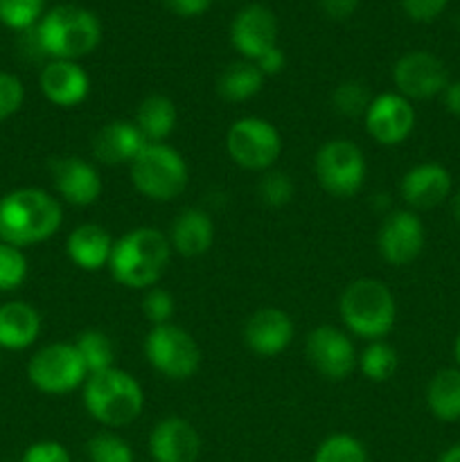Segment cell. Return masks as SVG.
I'll use <instances>...</instances> for the list:
<instances>
[{
	"label": "cell",
	"instance_id": "obj_41",
	"mask_svg": "<svg viewBox=\"0 0 460 462\" xmlns=\"http://www.w3.org/2000/svg\"><path fill=\"white\" fill-rule=\"evenodd\" d=\"M253 63H255V66L260 68L262 75L271 77V75H278V72L282 70L284 63H287V57H284L282 50H280L278 45H275V48H271L269 52L262 54V57L257 59V61H253Z\"/></svg>",
	"mask_w": 460,
	"mask_h": 462
},
{
	"label": "cell",
	"instance_id": "obj_37",
	"mask_svg": "<svg viewBox=\"0 0 460 462\" xmlns=\"http://www.w3.org/2000/svg\"><path fill=\"white\" fill-rule=\"evenodd\" d=\"M23 102H25V88L23 81L12 72L0 70V122L9 120L21 111Z\"/></svg>",
	"mask_w": 460,
	"mask_h": 462
},
{
	"label": "cell",
	"instance_id": "obj_42",
	"mask_svg": "<svg viewBox=\"0 0 460 462\" xmlns=\"http://www.w3.org/2000/svg\"><path fill=\"white\" fill-rule=\"evenodd\" d=\"M361 0H320L323 5V12L327 14L329 18H336V21H343V18L352 16L359 7Z\"/></svg>",
	"mask_w": 460,
	"mask_h": 462
},
{
	"label": "cell",
	"instance_id": "obj_9",
	"mask_svg": "<svg viewBox=\"0 0 460 462\" xmlns=\"http://www.w3.org/2000/svg\"><path fill=\"white\" fill-rule=\"evenodd\" d=\"M225 152L248 171H269L282 153V135L264 117H239L225 134Z\"/></svg>",
	"mask_w": 460,
	"mask_h": 462
},
{
	"label": "cell",
	"instance_id": "obj_16",
	"mask_svg": "<svg viewBox=\"0 0 460 462\" xmlns=\"http://www.w3.org/2000/svg\"><path fill=\"white\" fill-rule=\"evenodd\" d=\"M291 316L278 307H262L244 323V343L260 356H278L293 341Z\"/></svg>",
	"mask_w": 460,
	"mask_h": 462
},
{
	"label": "cell",
	"instance_id": "obj_17",
	"mask_svg": "<svg viewBox=\"0 0 460 462\" xmlns=\"http://www.w3.org/2000/svg\"><path fill=\"white\" fill-rule=\"evenodd\" d=\"M52 179L59 197L77 208L93 206L102 197V176L79 156L54 158Z\"/></svg>",
	"mask_w": 460,
	"mask_h": 462
},
{
	"label": "cell",
	"instance_id": "obj_23",
	"mask_svg": "<svg viewBox=\"0 0 460 462\" xmlns=\"http://www.w3.org/2000/svg\"><path fill=\"white\" fill-rule=\"evenodd\" d=\"M41 334V314L25 300L0 305V347L9 352L27 350Z\"/></svg>",
	"mask_w": 460,
	"mask_h": 462
},
{
	"label": "cell",
	"instance_id": "obj_3",
	"mask_svg": "<svg viewBox=\"0 0 460 462\" xmlns=\"http://www.w3.org/2000/svg\"><path fill=\"white\" fill-rule=\"evenodd\" d=\"M36 45L50 59L77 61L88 57L102 41V23L77 5H57L36 25Z\"/></svg>",
	"mask_w": 460,
	"mask_h": 462
},
{
	"label": "cell",
	"instance_id": "obj_30",
	"mask_svg": "<svg viewBox=\"0 0 460 462\" xmlns=\"http://www.w3.org/2000/svg\"><path fill=\"white\" fill-rule=\"evenodd\" d=\"M311 462H368V451L359 438L350 433H334L320 442Z\"/></svg>",
	"mask_w": 460,
	"mask_h": 462
},
{
	"label": "cell",
	"instance_id": "obj_11",
	"mask_svg": "<svg viewBox=\"0 0 460 462\" xmlns=\"http://www.w3.org/2000/svg\"><path fill=\"white\" fill-rule=\"evenodd\" d=\"M307 359L320 377L329 382H345L356 368L359 356L352 338L334 325L314 328L307 337Z\"/></svg>",
	"mask_w": 460,
	"mask_h": 462
},
{
	"label": "cell",
	"instance_id": "obj_8",
	"mask_svg": "<svg viewBox=\"0 0 460 462\" xmlns=\"http://www.w3.org/2000/svg\"><path fill=\"white\" fill-rule=\"evenodd\" d=\"M318 185L336 199H350L365 183V156L356 143L347 138L327 140L314 156Z\"/></svg>",
	"mask_w": 460,
	"mask_h": 462
},
{
	"label": "cell",
	"instance_id": "obj_44",
	"mask_svg": "<svg viewBox=\"0 0 460 462\" xmlns=\"http://www.w3.org/2000/svg\"><path fill=\"white\" fill-rule=\"evenodd\" d=\"M437 462H460V445L449 447V449L440 456V460Z\"/></svg>",
	"mask_w": 460,
	"mask_h": 462
},
{
	"label": "cell",
	"instance_id": "obj_21",
	"mask_svg": "<svg viewBox=\"0 0 460 462\" xmlns=\"http://www.w3.org/2000/svg\"><path fill=\"white\" fill-rule=\"evenodd\" d=\"M147 140L133 120H113L104 125L93 138V156L104 165H131Z\"/></svg>",
	"mask_w": 460,
	"mask_h": 462
},
{
	"label": "cell",
	"instance_id": "obj_15",
	"mask_svg": "<svg viewBox=\"0 0 460 462\" xmlns=\"http://www.w3.org/2000/svg\"><path fill=\"white\" fill-rule=\"evenodd\" d=\"M230 41L246 61H257L278 45V18L264 5H248L230 25Z\"/></svg>",
	"mask_w": 460,
	"mask_h": 462
},
{
	"label": "cell",
	"instance_id": "obj_2",
	"mask_svg": "<svg viewBox=\"0 0 460 462\" xmlns=\"http://www.w3.org/2000/svg\"><path fill=\"white\" fill-rule=\"evenodd\" d=\"M171 244L162 230L140 226L113 242L108 271L126 289H152L165 275L171 260Z\"/></svg>",
	"mask_w": 460,
	"mask_h": 462
},
{
	"label": "cell",
	"instance_id": "obj_4",
	"mask_svg": "<svg viewBox=\"0 0 460 462\" xmlns=\"http://www.w3.org/2000/svg\"><path fill=\"white\" fill-rule=\"evenodd\" d=\"M84 406L102 427L120 429L140 418L144 409L143 386L133 374L108 368L88 374L84 382Z\"/></svg>",
	"mask_w": 460,
	"mask_h": 462
},
{
	"label": "cell",
	"instance_id": "obj_13",
	"mask_svg": "<svg viewBox=\"0 0 460 462\" xmlns=\"http://www.w3.org/2000/svg\"><path fill=\"white\" fill-rule=\"evenodd\" d=\"M365 131L374 143L383 147H397L406 143L415 129V108L410 99L400 93H382L373 97L363 116Z\"/></svg>",
	"mask_w": 460,
	"mask_h": 462
},
{
	"label": "cell",
	"instance_id": "obj_24",
	"mask_svg": "<svg viewBox=\"0 0 460 462\" xmlns=\"http://www.w3.org/2000/svg\"><path fill=\"white\" fill-rule=\"evenodd\" d=\"M115 239L97 224H81L68 235L66 253L75 266L84 271H99L108 266Z\"/></svg>",
	"mask_w": 460,
	"mask_h": 462
},
{
	"label": "cell",
	"instance_id": "obj_43",
	"mask_svg": "<svg viewBox=\"0 0 460 462\" xmlns=\"http://www.w3.org/2000/svg\"><path fill=\"white\" fill-rule=\"evenodd\" d=\"M442 102L451 116L460 117V81H449V86L442 90Z\"/></svg>",
	"mask_w": 460,
	"mask_h": 462
},
{
	"label": "cell",
	"instance_id": "obj_12",
	"mask_svg": "<svg viewBox=\"0 0 460 462\" xmlns=\"http://www.w3.org/2000/svg\"><path fill=\"white\" fill-rule=\"evenodd\" d=\"M397 93L406 99H428L449 86V70L440 57L427 50H413L397 59L392 68Z\"/></svg>",
	"mask_w": 460,
	"mask_h": 462
},
{
	"label": "cell",
	"instance_id": "obj_34",
	"mask_svg": "<svg viewBox=\"0 0 460 462\" xmlns=\"http://www.w3.org/2000/svg\"><path fill=\"white\" fill-rule=\"evenodd\" d=\"M27 269L23 248L0 242V291H16L27 280Z\"/></svg>",
	"mask_w": 460,
	"mask_h": 462
},
{
	"label": "cell",
	"instance_id": "obj_18",
	"mask_svg": "<svg viewBox=\"0 0 460 462\" xmlns=\"http://www.w3.org/2000/svg\"><path fill=\"white\" fill-rule=\"evenodd\" d=\"M149 454L153 462H197L201 454V436L183 418L161 420L149 433Z\"/></svg>",
	"mask_w": 460,
	"mask_h": 462
},
{
	"label": "cell",
	"instance_id": "obj_32",
	"mask_svg": "<svg viewBox=\"0 0 460 462\" xmlns=\"http://www.w3.org/2000/svg\"><path fill=\"white\" fill-rule=\"evenodd\" d=\"M370 102H373V97H370L368 86L361 84V81L356 79L343 81V84H338L332 93L334 111L341 113V116L345 117L365 116Z\"/></svg>",
	"mask_w": 460,
	"mask_h": 462
},
{
	"label": "cell",
	"instance_id": "obj_45",
	"mask_svg": "<svg viewBox=\"0 0 460 462\" xmlns=\"http://www.w3.org/2000/svg\"><path fill=\"white\" fill-rule=\"evenodd\" d=\"M454 217L460 221V189H458V194L454 197Z\"/></svg>",
	"mask_w": 460,
	"mask_h": 462
},
{
	"label": "cell",
	"instance_id": "obj_20",
	"mask_svg": "<svg viewBox=\"0 0 460 462\" xmlns=\"http://www.w3.org/2000/svg\"><path fill=\"white\" fill-rule=\"evenodd\" d=\"M451 194V174L440 162L410 167L401 179V197L413 210H431Z\"/></svg>",
	"mask_w": 460,
	"mask_h": 462
},
{
	"label": "cell",
	"instance_id": "obj_25",
	"mask_svg": "<svg viewBox=\"0 0 460 462\" xmlns=\"http://www.w3.org/2000/svg\"><path fill=\"white\" fill-rule=\"evenodd\" d=\"M176 120H179L176 104L167 95H149L138 104L133 125L147 143H165L176 129Z\"/></svg>",
	"mask_w": 460,
	"mask_h": 462
},
{
	"label": "cell",
	"instance_id": "obj_6",
	"mask_svg": "<svg viewBox=\"0 0 460 462\" xmlns=\"http://www.w3.org/2000/svg\"><path fill=\"white\" fill-rule=\"evenodd\" d=\"M131 183L149 201H174L188 188L189 170L183 153L165 143H147L129 165Z\"/></svg>",
	"mask_w": 460,
	"mask_h": 462
},
{
	"label": "cell",
	"instance_id": "obj_27",
	"mask_svg": "<svg viewBox=\"0 0 460 462\" xmlns=\"http://www.w3.org/2000/svg\"><path fill=\"white\" fill-rule=\"evenodd\" d=\"M266 77L253 61H235L224 68V72L216 79V93L225 102H246L253 99L264 86Z\"/></svg>",
	"mask_w": 460,
	"mask_h": 462
},
{
	"label": "cell",
	"instance_id": "obj_5",
	"mask_svg": "<svg viewBox=\"0 0 460 462\" xmlns=\"http://www.w3.org/2000/svg\"><path fill=\"white\" fill-rule=\"evenodd\" d=\"M345 328L365 341H382L395 328L397 302L388 284L374 278H359L347 284L338 300Z\"/></svg>",
	"mask_w": 460,
	"mask_h": 462
},
{
	"label": "cell",
	"instance_id": "obj_29",
	"mask_svg": "<svg viewBox=\"0 0 460 462\" xmlns=\"http://www.w3.org/2000/svg\"><path fill=\"white\" fill-rule=\"evenodd\" d=\"M359 370L374 383L388 382L397 370V352L386 341H370L359 356Z\"/></svg>",
	"mask_w": 460,
	"mask_h": 462
},
{
	"label": "cell",
	"instance_id": "obj_33",
	"mask_svg": "<svg viewBox=\"0 0 460 462\" xmlns=\"http://www.w3.org/2000/svg\"><path fill=\"white\" fill-rule=\"evenodd\" d=\"M90 462H133V449L129 442L111 431H99L86 445Z\"/></svg>",
	"mask_w": 460,
	"mask_h": 462
},
{
	"label": "cell",
	"instance_id": "obj_22",
	"mask_svg": "<svg viewBox=\"0 0 460 462\" xmlns=\"http://www.w3.org/2000/svg\"><path fill=\"white\" fill-rule=\"evenodd\" d=\"M171 251L180 257H201L210 251L215 242V224L212 217L201 208H185L170 228Z\"/></svg>",
	"mask_w": 460,
	"mask_h": 462
},
{
	"label": "cell",
	"instance_id": "obj_36",
	"mask_svg": "<svg viewBox=\"0 0 460 462\" xmlns=\"http://www.w3.org/2000/svg\"><path fill=\"white\" fill-rule=\"evenodd\" d=\"M143 314L152 325L171 323V316H174V298H171V293L162 287L147 289L143 298Z\"/></svg>",
	"mask_w": 460,
	"mask_h": 462
},
{
	"label": "cell",
	"instance_id": "obj_38",
	"mask_svg": "<svg viewBox=\"0 0 460 462\" xmlns=\"http://www.w3.org/2000/svg\"><path fill=\"white\" fill-rule=\"evenodd\" d=\"M21 462H72L70 451L57 440L34 442L25 449Z\"/></svg>",
	"mask_w": 460,
	"mask_h": 462
},
{
	"label": "cell",
	"instance_id": "obj_10",
	"mask_svg": "<svg viewBox=\"0 0 460 462\" xmlns=\"http://www.w3.org/2000/svg\"><path fill=\"white\" fill-rule=\"evenodd\" d=\"M27 379L45 395H66L84 386L88 370L75 343H50L36 350L27 361Z\"/></svg>",
	"mask_w": 460,
	"mask_h": 462
},
{
	"label": "cell",
	"instance_id": "obj_14",
	"mask_svg": "<svg viewBox=\"0 0 460 462\" xmlns=\"http://www.w3.org/2000/svg\"><path fill=\"white\" fill-rule=\"evenodd\" d=\"M424 242L427 235H424L422 219L410 210L391 212L377 235L379 253L392 266H406L418 260Z\"/></svg>",
	"mask_w": 460,
	"mask_h": 462
},
{
	"label": "cell",
	"instance_id": "obj_47",
	"mask_svg": "<svg viewBox=\"0 0 460 462\" xmlns=\"http://www.w3.org/2000/svg\"><path fill=\"white\" fill-rule=\"evenodd\" d=\"M0 356H3V347H0Z\"/></svg>",
	"mask_w": 460,
	"mask_h": 462
},
{
	"label": "cell",
	"instance_id": "obj_1",
	"mask_svg": "<svg viewBox=\"0 0 460 462\" xmlns=\"http://www.w3.org/2000/svg\"><path fill=\"white\" fill-rule=\"evenodd\" d=\"M61 224V203L45 189L18 188L0 197V242L34 246L54 237Z\"/></svg>",
	"mask_w": 460,
	"mask_h": 462
},
{
	"label": "cell",
	"instance_id": "obj_19",
	"mask_svg": "<svg viewBox=\"0 0 460 462\" xmlns=\"http://www.w3.org/2000/svg\"><path fill=\"white\" fill-rule=\"evenodd\" d=\"M39 86L50 104L61 108H72L84 102L90 93V77L77 61L52 59L41 70Z\"/></svg>",
	"mask_w": 460,
	"mask_h": 462
},
{
	"label": "cell",
	"instance_id": "obj_28",
	"mask_svg": "<svg viewBox=\"0 0 460 462\" xmlns=\"http://www.w3.org/2000/svg\"><path fill=\"white\" fill-rule=\"evenodd\" d=\"M77 352H79L81 361H84L88 374L102 373V370L113 368V361H115V347L113 341L99 329H86L77 337L75 341Z\"/></svg>",
	"mask_w": 460,
	"mask_h": 462
},
{
	"label": "cell",
	"instance_id": "obj_39",
	"mask_svg": "<svg viewBox=\"0 0 460 462\" xmlns=\"http://www.w3.org/2000/svg\"><path fill=\"white\" fill-rule=\"evenodd\" d=\"M449 0H401L406 16L418 23H431L446 9Z\"/></svg>",
	"mask_w": 460,
	"mask_h": 462
},
{
	"label": "cell",
	"instance_id": "obj_31",
	"mask_svg": "<svg viewBox=\"0 0 460 462\" xmlns=\"http://www.w3.org/2000/svg\"><path fill=\"white\" fill-rule=\"evenodd\" d=\"M45 0H0V23L9 30H30L43 18Z\"/></svg>",
	"mask_w": 460,
	"mask_h": 462
},
{
	"label": "cell",
	"instance_id": "obj_26",
	"mask_svg": "<svg viewBox=\"0 0 460 462\" xmlns=\"http://www.w3.org/2000/svg\"><path fill=\"white\" fill-rule=\"evenodd\" d=\"M427 406L440 422L460 420V368H442L427 386Z\"/></svg>",
	"mask_w": 460,
	"mask_h": 462
},
{
	"label": "cell",
	"instance_id": "obj_40",
	"mask_svg": "<svg viewBox=\"0 0 460 462\" xmlns=\"http://www.w3.org/2000/svg\"><path fill=\"white\" fill-rule=\"evenodd\" d=\"M167 9H171L174 14L185 18L201 16L207 12V7L212 5V0H162Z\"/></svg>",
	"mask_w": 460,
	"mask_h": 462
},
{
	"label": "cell",
	"instance_id": "obj_35",
	"mask_svg": "<svg viewBox=\"0 0 460 462\" xmlns=\"http://www.w3.org/2000/svg\"><path fill=\"white\" fill-rule=\"evenodd\" d=\"M293 180L284 171H266L257 185V194L271 208H282L293 199Z\"/></svg>",
	"mask_w": 460,
	"mask_h": 462
},
{
	"label": "cell",
	"instance_id": "obj_46",
	"mask_svg": "<svg viewBox=\"0 0 460 462\" xmlns=\"http://www.w3.org/2000/svg\"><path fill=\"white\" fill-rule=\"evenodd\" d=\"M454 355H455V361H458V365H460V332H458V337H455V346H454Z\"/></svg>",
	"mask_w": 460,
	"mask_h": 462
},
{
	"label": "cell",
	"instance_id": "obj_7",
	"mask_svg": "<svg viewBox=\"0 0 460 462\" xmlns=\"http://www.w3.org/2000/svg\"><path fill=\"white\" fill-rule=\"evenodd\" d=\"M149 365L171 382H188L198 373L201 347L189 332L174 323L153 325L144 338Z\"/></svg>",
	"mask_w": 460,
	"mask_h": 462
}]
</instances>
